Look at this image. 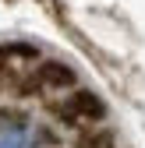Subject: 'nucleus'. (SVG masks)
<instances>
[{"instance_id":"f257e3e1","label":"nucleus","mask_w":145,"mask_h":148,"mask_svg":"<svg viewBox=\"0 0 145 148\" xmlns=\"http://www.w3.org/2000/svg\"><path fill=\"white\" fill-rule=\"evenodd\" d=\"M67 116H75V120H103L106 116V102L96 95V92H88V88H78L75 95L67 99Z\"/></svg>"},{"instance_id":"f03ea898","label":"nucleus","mask_w":145,"mask_h":148,"mask_svg":"<svg viewBox=\"0 0 145 148\" xmlns=\"http://www.w3.org/2000/svg\"><path fill=\"white\" fill-rule=\"evenodd\" d=\"M35 81H39V88H71L75 85V71L64 60H43L35 67Z\"/></svg>"},{"instance_id":"7ed1b4c3","label":"nucleus","mask_w":145,"mask_h":148,"mask_svg":"<svg viewBox=\"0 0 145 148\" xmlns=\"http://www.w3.org/2000/svg\"><path fill=\"white\" fill-rule=\"evenodd\" d=\"M0 148H28L25 127L21 123H4V127H0Z\"/></svg>"},{"instance_id":"20e7f679","label":"nucleus","mask_w":145,"mask_h":148,"mask_svg":"<svg viewBox=\"0 0 145 148\" xmlns=\"http://www.w3.org/2000/svg\"><path fill=\"white\" fill-rule=\"evenodd\" d=\"M75 148H113V138L106 134V131H96V134H85Z\"/></svg>"}]
</instances>
